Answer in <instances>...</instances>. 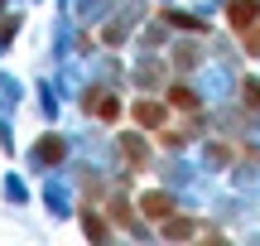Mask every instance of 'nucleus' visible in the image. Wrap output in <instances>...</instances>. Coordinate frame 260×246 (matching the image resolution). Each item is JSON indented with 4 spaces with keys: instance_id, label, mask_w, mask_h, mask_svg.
Wrapping results in <instances>:
<instances>
[{
    "instance_id": "1",
    "label": "nucleus",
    "mask_w": 260,
    "mask_h": 246,
    "mask_svg": "<svg viewBox=\"0 0 260 246\" xmlns=\"http://www.w3.org/2000/svg\"><path fill=\"white\" fill-rule=\"evenodd\" d=\"M255 15H260V5H255V0H236V5H232V24H236V29H246Z\"/></svg>"
},
{
    "instance_id": "2",
    "label": "nucleus",
    "mask_w": 260,
    "mask_h": 246,
    "mask_svg": "<svg viewBox=\"0 0 260 246\" xmlns=\"http://www.w3.org/2000/svg\"><path fill=\"white\" fill-rule=\"evenodd\" d=\"M135 121H140V126H159V121H164V111H159L154 102H140V106H135Z\"/></svg>"
},
{
    "instance_id": "3",
    "label": "nucleus",
    "mask_w": 260,
    "mask_h": 246,
    "mask_svg": "<svg viewBox=\"0 0 260 246\" xmlns=\"http://www.w3.org/2000/svg\"><path fill=\"white\" fill-rule=\"evenodd\" d=\"M145 212H149V218H169V198H164V193H149V198H145Z\"/></svg>"
},
{
    "instance_id": "4",
    "label": "nucleus",
    "mask_w": 260,
    "mask_h": 246,
    "mask_svg": "<svg viewBox=\"0 0 260 246\" xmlns=\"http://www.w3.org/2000/svg\"><path fill=\"white\" fill-rule=\"evenodd\" d=\"M39 155H44L48 164H58V160H63V140H44V145H39Z\"/></svg>"
},
{
    "instance_id": "5",
    "label": "nucleus",
    "mask_w": 260,
    "mask_h": 246,
    "mask_svg": "<svg viewBox=\"0 0 260 246\" xmlns=\"http://www.w3.org/2000/svg\"><path fill=\"white\" fill-rule=\"evenodd\" d=\"M116 111H121V106H116V97H96V116H102V121H111Z\"/></svg>"
},
{
    "instance_id": "6",
    "label": "nucleus",
    "mask_w": 260,
    "mask_h": 246,
    "mask_svg": "<svg viewBox=\"0 0 260 246\" xmlns=\"http://www.w3.org/2000/svg\"><path fill=\"white\" fill-rule=\"evenodd\" d=\"M169 102H174V106H198V97L188 92V87H174V92H169Z\"/></svg>"
},
{
    "instance_id": "7",
    "label": "nucleus",
    "mask_w": 260,
    "mask_h": 246,
    "mask_svg": "<svg viewBox=\"0 0 260 246\" xmlns=\"http://www.w3.org/2000/svg\"><path fill=\"white\" fill-rule=\"evenodd\" d=\"M246 102H255V106H260V87H255V82H246Z\"/></svg>"
},
{
    "instance_id": "8",
    "label": "nucleus",
    "mask_w": 260,
    "mask_h": 246,
    "mask_svg": "<svg viewBox=\"0 0 260 246\" xmlns=\"http://www.w3.org/2000/svg\"><path fill=\"white\" fill-rule=\"evenodd\" d=\"M251 53H260V29H255V39H251Z\"/></svg>"
}]
</instances>
